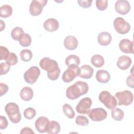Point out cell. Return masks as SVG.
<instances>
[{"instance_id":"9a60e30c","label":"cell","mask_w":134,"mask_h":134,"mask_svg":"<svg viewBox=\"0 0 134 134\" xmlns=\"http://www.w3.org/2000/svg\"><path fill=\"white\" fill-rule=\"evenodd\" d=\"M43 27L48 31L53 32L58 29L59 23L55 18H49L44 22Z\"/></svg>"},{"instance_id":"7c38bea8","label":"cell","mask_w":134,"mask_h":134,"mask_svg":"<svg viewBox=\"0 0 134 134\" xmlns=\"http://www.w3.org/2000/svg\"><path fill=\"white\" fill-rule=\"evenodd\" d=\"M116 11L119 14L126 15L130 10V5L128 1L118 0L115 4Z\"/></svg>"},{"instance_id":"f35d334b","label":"cell","mask_w":134,"mask_h":134,"mask_svg":"<svg viewBox=\"0 0 134 134\" xmlns=\"http://www.w3.org/2000/svg\"><path fill=\"white\" fill-rule=\"evenodd\" d=\"M133 75L132 74L131 75H129L127 77L126 80V83L127 85L131 87V88H133L134 87V82H133Z\"/></svg>"},{"instance_id":"30bf717a","label":"cell","mask_w":134,"mask_h":134,"mask_svg":"<svg viewBox=\"0 0 134 134\" xmlns=\"http://www.w3.org/2000/svg\"><path fill=\"white\" fill-rule=\"evenodd\" d=\"M88 117L94 121H100L105 119L107 116V113L106 110L103 108L98 107L93 108L88 113Z\"/></svg>"},{"instance_id":"ffe728a7","label":"cell","mask_w":134,"mask_h":134,"mask_svg":"<svg viewBox=\"0 0 134 134\" xmlns=\"http://www.w3.org/2000/svg\"><path fill=\"white\" fill-rule=\"evenodd\" d=\"M60 125L56 121H49L46 128V132L49 134H57L60 131Z\"/></svg>"},{"instance_id":"3957f363","label":"cell","mask_w":134,"mask_h":134,"mask_svg":"<svg viewBox=\"0 0 134 134\" xmlns=\"http://www.w3.org/2000/svg\"><path fill=\"white\" fill-rule=\"evenodd\" d=\"M5 110L9 120L14 124L19 123L21 116L18 105L15 103H9L5 107Z\"/></svg>"},{"instance_id":"8d00e7d4","label":"cell","mask_w":134,"mask_h":134,"mask_svg":"<svg viewBox=\"0 0 134 134\" xmlns=\"http://www.w3.org/2000/svg\"><path fill=\"white\" fill-rule=\"evenodd\" d=\"M92 2H93L92 0H84V1L79 0V1H77L80 7H83L84 8H87L91 7Z\"/></svg>"},{"instance_id":"5b68a950","label":"cell","mask_w":134,"mask_h":134,"mask_svg":"<svg viewBox=\"0 0 134 134\" xmlns=\"http://www.w3.org/2000/svg\"><path fill=\"white\" fill-rule=\"evenodd\" d=\"M115 96L117 98L118 105L129 106L133 102V96L132 92L128 90L116 93Z\"/></svg>"},{"instance_id":"d6a6232c","label":"cell","mask_w":134,"mask_h":134,"mask_svg":"<svg viewBox=\"0 0 134 134\" xmlns=\"http://www.w3.org/2000/svg\"><path fill=\"white\" fill-rule=\"evenodd\" d=\"M6 62L9 65H14L18 62V57L15 53L10 52L9 55L6 59Z\"/></svg>"},{"instance_id":"d590c367","label":"cell","mask_w":134,"mask_h":134,"mask_svg":"<svg viewBox=\"0 0 134 134\" xmlns=\"http://www.w3.org/2000/svg\"><path fill=\"white\" fill-rule=\"evenodd\" d=\"M10 66L6 62H2L0 64V74L2 75L7 73L10 70Z\"/></svg>"},{"instance_id":"d4e9b609","label":"cell","mask_w":134,"mask_h":134,"mask_svg":"<svg viewBox=\"0 0 134 134\" xmlns=\"http://www.w3.org/2000/svg\"><path fill=\"white\" fill-rule=\"evenodd\" d=\"M65 63L68 66L72 65H75L79 66L80 63V59L78 56L72 54L68 56L66 58Z\"/></svg>"},{"instance_id":"ba28073f","label":"cell","mask_w":134,"mask_h":134,"mask_svg":"<svg viewBox=\"0 0 134 134\" xmlns=\"http://www.w3.org/2000/svg\"><path fill=\"white\" fill-rule=\"evenodd\" d=\"M79 75V68L75 65H72L68 66L65 70L62 76V80L65 83H69L72 81Z\"/></svg>"},{"instance_id":"f546056e","label":"cell","mask_w":134,"mask_h":134,"mask_svg":"<svg viewBox=\"0 0 134 134\" xmlns=\"http://www.w3.org/2000/svg\"><path fill=\"white\" fill-rule=\"evenodd\" d=\"M21 60L25 62H28L31 60L32 58V53L29 49H23L20 52Z\"/></svg>"},{"instance_id":"52a82bcc","label":"cell","mask_w":134,"mask_h":134,"mask_svg":"<svg viewBox=\"0 0 134 134\" xmlns=\"http://www.w3.org/2000/svg\"><path fill=\"white\" fill-rule=\"evenodd\" d=\"M115 30L119 34L124 35L128 33L130 30V25L122 17H117L113 23Z\"/></svg>"},{"instance_id":"ab89813d","label":"cell","mask_w":134,"mask_h":134,"mask_svg":"<svg viewBox=\"0 0 134 134\" xmlns=\"http://www.w3.org/2000/svg\"><path fill=\"white\" fill-rule=\"evenodd\" d=\"M0 89H1V96H2L7 92V91H8V86L6 84L1 83L0 84Z\"/></svg>"},{"instance_id":"e0dca14e","label":"cell","mask_w":134,"mask_h":134,"mask_svg":"<svg viewBox=\"0 0 134 134\" xmlns=\"http://www.w3.org/2000/svg\"><path fill=\"white\" fill-rule=\"evenodd\" d=\"M132 60L131 58L127 55H121L117 62V66L121 70H125L128 69L131 64Z\"/></svg>"},{"instance_id":"9c48e42d","label":"cell","mask_w":134,"mask_h":134,"mask_svg":"<svg viewBox=\"0 0 134 134\" xmlns=\"http://www.w3.org/2000/svg\"><path fill=\"white\" fill-rule=\"evenodd\" d=\"M48 2L47 0H33L31 2L29 7V12L32 16L39 15Z\"/></svg>"},{"instance_id":"8fae6325","label":"cell","mask_w":134,"mask_h":134,"mask_svg":"<svg viewBox=\"0 0 134 134\" xmlns=\"http://www.w3.org/2000/svg\"><path fill=\"white\" fill-rule=\"evenodd\" d=\"M92 104V101L90 97H84L81 99L76 105V110L79 114H88Z\"/></svg>"},{"instance_id":"484cf974","label":"cell","mask_w":134,"mask_h":134,"mask_svg":"<svg viewBox=\"0 0 134 134\" xmlns=\"http://www.w3.org/2000/svg\"><path fill=\"white\" fill-rule=\"evenodd\" d=\"M19 44L24 47H28L31 44V38L28 34L24 33L19 39Z\"/></svg>"},{"instance_id":"277c9868","label":"cell","mask_w":134,"mask_h":134,"mask_svg":"<svg viewBox=\"0 0 134 134\" xmlns=\"http://www.w3.org/2000/svg\"><path fill=\"white\" fill-rule=\"evenodd\" d=\"M99 101L103 103L108 109L112 110L117 105L116 97L113 96L108 91H102L98 96Z\"/></svg>"},{"instance_id":"ac0fdd59","label":"cell","mask_w":134,"mask_h":134,"mask_svg":"<svg viewBox=\"0 0 134 134\" xmlns=\"http://www.w3.org/2000/svg\"><path fill=\"white\" fill-rule=\"evenodd\" d=\"M49 121L48 118L44 116L39 117L35 121V127L38 131L40 133H44L46 132L47 125Z\"/></svg>"},{"instance_id":"836d02e7","label":"cell","mask_w":134,"mask_h":134,"mask_svg":"<svg viewBox=\"0 0 134 134\" xmlns=\"http://www.w3.org/2000/svg\"><path fill=\"white\" fill-rule=\"evenodd\" d=\"M96 6L99 10H105L108 6V1L107 0H97L96 1Z\"/></svg>"},{"instance_id":"74e56055","label":"cell","mask_w":134,"mask_h":134,"mask_svg":"<svg viewBox=\"0 0 134 134\" xmlns=\"http://www.w3.org/2000/svg\"><path fill=\"white\" fill-rule=\"evenodd\" d=\"M8 121L6 118L3 116H0V129H5L8 126Z\"/></svg>"},{"instance_id":"6da1fadb","label":"cell","mask_w":134,"mask_h":134,"mask_svg":"<svg viewBox=\"0 0 134 134\" xmlns=\"http://www.w3.org/2000/svg\"><path fill=\"white\" fill-rule=\"evenodd\" d=\"M39 65L42 69L47 72L48 77L50 80L55 81L58 79L61 70L56 61L44 57L40 61Z\"/></svg>"},{"instance_id":"d6986e66","label":"cell","mask_w":134,"mask_h":134,"mask_svg":"<svg viewBox=\"0 0 134 134\" xmlns=\"http://www.w3.org/2000/svg\"><path fill=\"white\" fill-rule=\"evenodd\" d=\"M112 39L111 35L106 31L99 34L97 37V41L99 44L102 46H106L110 44Z\"/></svg>"},{"instance_id":"603a6c76","label":"cell","mask_w":134,"mask_h":134,"mask_svg":"<svg viewBox=\"0 0 134 134\" xmlns=\"http://www.w3.org/2000/svg\"><path fill=\"white\" fill-rule=\"evenodd\" d=\"M91 63L96 68H101L104 64V58L99 54H95L92 56L91 60Z\"/></svg>"},{"instance_id":"8992f818","label":"cell","mask_w":134,"mask_h":134,"mask_svg":"<svg viewBox=\"0 0 134 134\" xmlns=\"http://www.w3.org/2000/svg\"><path fill=\"white\" fill-rule=\"evenodd\" d=\"M40 74V70L39 68L36 66H32L25 72L24 78L27 83L33 84L37 81Z\"/></svg>"},{"instance_id":"7402d4cb","label":"cell","mask_w":134,"mask_h":134,"mask_svg":"<svg viewBox=\"0 0 134 134\" xmlns=\"http://www.w3.org/2000/svg\"><path fill=\"white\" fill-rule=\"evenodd\" d=\"M34 96V92L31 87H24L20 92V97L24 101L30 100Z\"/></svg>"},{"instance_id":"cb8c5ba5","label":"cell","mask_w":134,"mask_h":134,"mask_svg":"<svg viewBox=\"0 0 134 134\" xmlns=\"http://www.w3.org/2000/svg\"><path fill=\"white\" fill-rule=\"evenodd\" d=\"M13 8L9 5H4L0 7V16L2 18H7L11 16Z\"/></svg>"},{"instance_id":"4fadbf2b","label":"cell","mask_w":134,"mask_h":134,"mask_svg":"<svg viewBox=\"0 0 134 134\" xmlns=\"http://www.w3.org/2000/svg\"><path fill=\"white\" fill-rule=\"evenodd\" d=\"M120 50L125 53H133V42L128 39H123L119 43Z\"/></svg>"},{"instance_id":"5bb4252c","label":"cell","mask_w":134,"mask_h":134,"mask_svg":"<svg viewBox=\"0 0 134 134\" xmlns=\"http://www.w3.org/2000/svg\"><path fill=\"white\" fill-rule=\"evenodd\" d=\"M94 73V69L90 65L85 64L79 68V76L83 79H88L92 77Z\"/></svg>"},{"instance_id":"2e32d148","label":"cell","mask_w":134,"mask_h":134,"mask_svg":"<svg viewBox=\"0 0 134 134\" xmlns=\"http://www.w3.org/2000/svg\"><path fill=\"white\" fill-rule=\"evenodd\" d=\"M63 43L66 49L69 50H73L77 47L79 42L75 37L70 35L65 38Z\"/></svg>"},{"instance_id":"f1b7e54d","label":"cell","mask_w":134,"mask_h":134,"mask_svg":"<svg viewBox=\"0 0 134 134\" xmlns=\"http://www.w3.org/2000/svg\"><path fill=\"white\" fill-rule=\"evenodd\" d=\"M64 114L70 119H72L75 116V112L72 107L68 104H64L62 107Z\"/></svg>"},{"instance_id":"e575fe53","label":"cell","mask_w":134,"mask_h":134,"mask_svg":"<svg viewBox=\"0 0 134 134\" xmlns=\"http://www.w3.org/2000/svg\"><path fill=\"white\" fill-rule=\"evenodd\" d=\"M0 54H1V58L0 60H5L7 58L8 55L10 54V52L8 49L5 47L3 46H1L0 47Z\"/></svg>"},{"instance_id":"7a4b0ae2","label":"cell","mask_w":134,"mask_h":134,"mask_svg":"<svg viewBox=\"0 0 134 134\" xmlns=\"http://www.w3.org/2000/svg\"><path fill=\"white\" fill-rule=\"evenodd\" d=\"M88 91V85L87 83L83 81H77L67 88L66 96L69 99L73 100L86 94Z\"/></svg>"},{"instance_id":"60d3db41","label":"cell","mask_w":134,"mask_h":134,"mask_svg":"<svg viewBox=\"0 0 134 134\" xmlns=\"http://www.w3.org/2000/svg\"><path fill=\"white\" fill-rule=\"evenodd\" d=\"M20 133L21 134H26V133H31V134H34V131L29 127H24L22 128L21 130Z\"/></svg>"},{"instance_id":"1f68e13d","label":"cell","mask_w":134,"mask_h":134,"mask_svg":"<svg viewBox=\"0 0 134 134\" xmlns=\"http://www.w3.org/2000/svg\"><path fill=\"white\" fill-rule=\"evenodd\" d=\"M75 122L79 126H86L88 124L89 121L86 116L79 115L76 117Z\"/></svg>"},{"instance_id":"44dd1931","label":"cell","mask_w":134,"mask_h":134,"mask_svg":"<svg viewBox=\"0 0 134 134\" xmlns=\"http://www.w3.org/2000/svg\"><path fill=\"white\" fill-rule=\"evenodd\" d=\"M95 77L98 82L101 83H107L110 79V74L108 71L104 70H98L96 73Z\"/></svg>"},{"instance_id":"4316f807","label":"cell","mask_w":134,"mask_h":134,"mask_svg":"<svg viewBox=\"0 0 134 134\" xmlns=\"http://www.w3.org/2000/svg\"><path fill=\"white\" fill-rule=\"evenodd\" d=\"M111 115L114 120L116 121H121L124 118V113L121 109L116 108L111 110Z\"/></svg>"},{"instance_id":"4dcf8cb0","label":"cell","mask_w":134,"mask_h":134,"mask_svg":"<svg viewBox=\"0 0 134 134\" xmlns=\"http://www.w3.org/2000/svg\"><path fill=\"white\" fill-rule=\"evenodd\" d=\"M36 115V110L32 107H28L24 111V116L27 119H32Z\"/></svg>"},{"instance_id":"b9f144b4","label":"cell","mask_w":134,"mask_h":134,"mask_svg":"<svg viewBox=\"0 0 134 134\" xmlns=\"http://www.w3.org/2000/svg\"><path fill=\"white\" fill-rule=\"evenodd\" d=\"M0 25H1L0 26V28H1L0 31H2L5 29V24L2 20H0Z\"/></svg>"},{"instance_id":"83f0119b","label":"cell","mask_w":134,"mask_h":134,"mask_svg":"<svg viewBox=\"0 0 134 134\" xmlns=\"http://www.w3.org/2000/svg\"><path fill=\"white\" fill-rule=\"evenodd\" d=\"M24 34V30L22 28L19 27H15L11 31V36L15 40H18Z\"/></svg>"}]
</instances>
